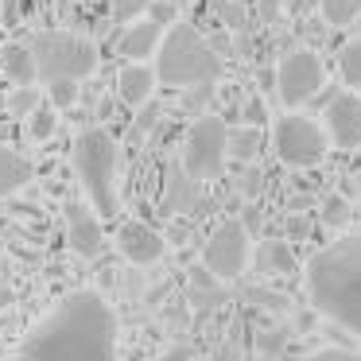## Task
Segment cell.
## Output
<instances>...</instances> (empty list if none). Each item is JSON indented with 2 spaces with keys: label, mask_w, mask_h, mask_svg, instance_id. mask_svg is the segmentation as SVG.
<instances>
[{
  "label": "cell",
  "mask_w": 361,
  "mask_h": 361,
  "mask_svg": "<svg viewBox=\"0 0 361 361\" xmlns=\"http://www.w3.org/2000/svg\"><path fill=\"white\" fill-rule=\"evenodd\" d=\"M117 311L97 291L66 295L32 334L16 361H121Z\"/></svg>",
  "instance_id": "cell-1"
},
{
  "label": "cell",
  "mask_w": 361,
  "mask_h": 361,
  "mask_svg": "<svg viewBox=\"0 0 361 361\" xmlns=\"http://www.w3.org/2000/svg\"><path fill=\"white\" fill-rule=\"evenodd\" d=\"M311 307L361 338V237H338L307 260Z\"/></svg>",
  "instance_id": "cell-2"
},
{
  "label": "cell",
  "mask_w": 361,
  "mask_h": 361,
  "mask_svg": "<svg viewBox=\"0 0 361 361\" xmlns=\"http://www.w3.org/2000/svg\"><path fill=\"white\" fill-rule=\"evenodd\" d=\"M152 71H156V82H164V86H179V90L214 86L221 78V59L202 39V32H195V24L175 20L167 27V35L159 39L156 66Z\"/></svg>",
  "instance_id": "cell-3"
},
{
  "label": "cell",
  "mask_w": 361,
  "mask_h": 361,
  "mask_svg": "<svg viewBox=\"0 0 361 361\" xmlns=\"http://www.w3.org/2000/svg\"><path fill=\"white\" fill-rule=\"evenodd\" d=\"M74 167H78L82 190L90 198V210L102 218H117L121 195H117V140L105 128H86L74 140Z\"/></svg>",
  "instance_id": "cell-4"
},
{
  "label": "cell",
  "mask_w": 361,
  "mask_h": 361,
  "mask_svg": "<svg viewBox=\"0 0 361 361\" xmlns=\"http://www.w3.org/2000/svg\"><path fill=\"white\" fill-rule=\"evenodd\" d=\"M27 51L35 63V78L43 82H82L102 63L94 43L74 32H39L27 43Z\"/></svg>",
  "instance_id": "cell-5"
},
{
  "label": "cell",
  "mask_w": 361,
  "mask_h": 361,
  "mask_svg": "<svg viewBox=\"0 0 361 361\" xmlns=\"http://www.w3.org/2000/svg\"><path fill=\"white\" fill-rule=\"evenodd\" d=\"M272 148H276V156H280V164L311 167V164H319V159L326 156L330 140L319 128V121L303 117V113H283V117H276V125H272Z\"/></svg>",
  "instance_id": "cell-6"
},
{
  "label": "cell",
  "mask_w": 361,
  "mask_h": 361,
  "mask_svg": "<svg viewBox=\"0 0 361 361\" xmlns=\"http://www.w3.org/2000/svg\"><path fill=\"white\" fill-rule=\"evenodd\" d=\"M226 121L221 117H198L187 128V140H183V171L195 183L214 179L226 167Z\"/></svg>",
  "instance_id": "cell-7"
},
{
  "label": "cell",
  "mask_w": 361,
  "mask_h": 361,
  "mask_svg": "<svg viewBox=\"0 0 361 361\" xmlns=\"http://www.w3.org/2000/svg\"><path fill=\"white\" fill-rule=\"evenodd\" d=\"M322 86H326V66H322V59L307 47L288 51V55L280 59V66H276V97H280L288 109L311 102Z\"/></svg>",
  "instance_id": "cell-8"
},
{
  "label": "cell",
  "mask_w": 361,
  "mask_h": 361,
  "mask_svg": "<svg viewBox=\"0 0 361 361\" xmlns=\"http://www.w3.org/2000/svg\"><path fill=\"white\" fill-rule=\"evenodd\" d=\"M202 264L218 280H237L249 268V229L237 218L221 221L210 233V241L202 245Z\"/></svg>",
  "instance_id": "cell-9"
},
{
  "label": "cell",
  "mask_w": 361,
  "mask_h": 361,
  "mask_svg": "<svg viewBox=\"0 0 361 361\" xmlns=\"http://www.w3.org/2000/svg\"><path fill=\"white\" fill-rule=\"evenodd\" d=\"M326 140L342 152L361 148V97L353 94H338L326 105V125H322Z\"/></svg>",
  "instance_id": "cell-10"
},
{
  "label": "cell",
  "mask_w": 361,
  "mask_h": 361,
  "mask_svg": "<svg viewBox=\"0 0 361 361\" xmlns=\"http://www.w3.org/2000/svg\"><path fill=\"white\" fill-rule=\"evenodd\" d=\"M117 249H121V257L133 260V264H156V260H164L167 241L152 226H144V221H128L117 233Z\"/></svg>",
  "instance_id": "cell-11"
},
{
  "label": "cell",
  "mask_w": 361,
  "mask_h": 361,
  "mask_svg": "<svg viewBox=\"0 0 361 361\" xmlns=\"http://www.w3.org/2000/svg\"><path fill=\"white\" fill-rule=\"evenodd\" d=\"M66 237H71V249L78 252V257L94 260L97 252H102L105 237H102V221H97V214L90 210V206H66Z\"/></svg>",
  "instance_id": "cell-12"
},
{
  "label": "cell",
  "mask_w": 361,
  "mask_h": 361,
  "mask_svg": "<svg viewBox=\"0 0 361 361\" xmlns=\"http://www.w3.org/2000/svg\"><path fill=\"white\" fill-rule=\"evenodd\" d=\"M159 39H164V27L152 16H140L133 24H125V32L117 39V55H125L128 63H148V59H156Z\"/></svg>",
  "instance_id": "cell-13"
},
{
  "label": "cell",
  "mask_w": 361,
  "mask_h": 361,
  "mask_svg": "<svg viewBox=\"0 0 361 361\" xmlns=\"http://www.w3.org/2000/svg\"><path fill=\"white\" fill-rule=\"evenodd\" d=\"M156 94V71L148 63H125L117 74V97L128 109H144Z\"/></svg>",
  "instance_id": "cell-14"
},
{
  "label": "cell",
  "mask_w": 361,
  "mask_h": 361,
  "mask_svg": "<svg viewBox=\"0 0 361 361\" xmlns=\"http://www.w3.org/2000/svg\"><path fill=\"white\" fill-rule=\"evenodd\" d=\"M32 175H35V167L27 164L20 152H12V148H4V144H0V198H8V195H16V190H24L27 183H32Z\"/></svg>",
  "instance_id": "cell-15"
},
{
  "label": "cell",
  "mask_w": 361,
  "mask_h": 361,
  "mask_svg": "<svg viewBox=\"0 0 361 361\" xmlns=\"http://www.w3.org/2000/svg\"><path fill=\"white\" fill-rule=\"evenodd\" d=\"M0 71L8 74V82H16V86H35V63L24 43H8L0 51Z\"/></svg>",
  "instance_id": "cell-16"
},
{
  "label": "cell",
  "mask_w": 361,
  "mask_h": 361,
  "mask_svg": "<svg viewBox=\"0 0 361 361\" xmlns=\"http://www.w3.org/2000/svg\"><path fill=\"white\" fill-rule=\"evenodd\" d=\"M195 202H198V183L183 167H175L171 179H167V206L171 210H195Z\"/></svg>",
  "instance_id": "cell-17"
},
{
  "label": "cell",
  "mask_w": 361,
  "mask_h": 361,
  "mask_svg": "<svg viewBox=\"0 0 361 361\" xmlns=\"http://www.w3.org/2000/svg\"><path fill=\"white\" fill-rule=\"evenodd\" d=\"M260 152V133L257 128H229V136H226V156H233V159H252Z\"/></svg>",
  "instance_id": "cell-18"
},
{
  "label": "cell",
  "mask_w": 361,
  "mask_h": 361,
  "mask_svg": "<svg viewBox=\"0 0 361 361\" xmlns=\"http://www.w3.org/2000/svg\"><path fill=\"white\" fill-rule=\"evenodd\" d=\"M257 268L260 272H288L291 268V249L288 241H264L257 249Z\"/></svg>",
  "instance_id": "cell-19"
},
{
  "label": "cell",
  "mask_w": 361,
  "mask_h": 361,
  "mask_svg": "<svg viewBox=\"0 0 361 361\" xmlns=\"http://www.w3.org/2000/svg\"><path fill=\"white\" fill-rule=\"evenodd\" d=\"M338 74L350 90H361V39H350L338 51Z\"/></svg>",
  "instance_id": "cell-20"
},
{
  "label": "cell",
  "mask_w": 361,
  "mask_h": 361,
  "mask_svg": "<svg viewBox=\"0 0 361 361\" xmlns=\"http://www.w3.org/2000/svg\"><path fill=\"white\" fill-rule=\"evenodd\" d=\"M319 8L330 27H350L361 16V0H319Z\"/></svg>",
  "instance_id": "cell-21"
},
{
  "label": "cell",
  "mask_w": 361,
  "mask_h": 361,
  "mask_svg": "<svg viewBox=\"0 0 361 361\" xmlns=\"http://www.w3.org/2000/svg\"><path fill=\"white\" fill-rule=\"evenodd\" d=\"M39 90L35 86H16V94L4 97V109H8V117H32L35 109H39Z\"/></svg>",
  "instance_id": "cell-22"
},
{
  "label": "cell",
  "mask_w": 361,
  "mask_h": 361,
  "mask_svg": "<svg viewBox=\"0 0 361 361\" xmlns=\"http://www.w3.org/2000/svg\"><path fill=\"white\" fill-rule=\"evenodd\" d=\"M55 128H59V113L51 109V105H39V109L27 117V136H32L35 144L51 140V136H55Z\"/></svg>",
  "instance_id": "cell-23"
},
{
  "label": "cell",
  "mask_w": 361,
  "mask_h": 361,
  "mask_svg": "<svg viewBox=\"0 0 361 361\" xmlns=\"http://www.w3.org/2000/svg\"><path fill=\"white\" fill-rule=\"evenodd\" d=\"M47 97H51V109H71L78 102V82H47Z\"/></svg>",
  "instance_id": "cell-24"
},
{
  "label": "cell",
  "mask_w": 361,
  "mask_h": 361,
  "mask_svg": "<svg viewBox=\"0 0 361 361\" xmlns=\"http://www.w3.org/2000/svg\"><path fill=\"white\" fill-rule=\"evenodd\" d=\"M148 8H152V0H113V20H117V24H133V20H140Z\"/></svg>",
  "instance_id": "cell-25"
},
{
  "label": "cell",
  "mask_w": 361,
  "mask_h": 361,
  "mask_svg": "<svg viewBox=\"0 0 361 361\" xmlns=\"http://www.w3.org/2000/svg\"><path fill=\"white\" fill-rule=\"evenodd\" d=\"M311 361H361L357 350H342V345H330V350H319Z\"/></svg>",
  "instance_id": "cell-26"
},
{
  "label": "cell",
  "mask_w": 361,
  "mask_h": 361,
  "mask_svg": "<svg viewBox=\"0 0 361 361\" xmlns=\"http://www.w3.org/2000/svg\"><path fill=\"white\" fill-rule=\"evenodd\" d=\"M210 90H214V86H190V90H187V97H183V109H190V113L202 109L206 97H210Z\"/></svg>",
  "instance_id": "cell-27"
},
{
  "label": "cell",
  "mask_w": 361,
  "mask_h": 361,
  "mask_svg": "<svg viewBox=\"0 0 361 361\" xmlns=\"http://www.w3.org/2000/svg\"><path fill=\"white\" fill-rule=\"evenodd\" d=\"M218 12H221V20H226L229 27H241V24H245V8L237 4V0H226Z\"/></svg>",
  "instance_id": "cell-28"
},
{
  "label": "cell",
  "mask_w": 361,
  "mask_h": 361,
  "mask_svg": "<svg viewBox=\"0 0 361 361\" xmlns=\"http://www.w3.org/2000/svg\"><path fill=\"white\" fill-rule=\"evenodd\" d=\"M257 16L264 20V24H272V20L280 16V0H257Z\"/></svg>",
  "instance_id": "cell-29"
},
{
  "label": "cell",
  "mask_w": 361,
  "mask_h": 361,
  "mask_svg": "<svg viewBox=\"0 0 361 361\" xmlns=\"http://www.w3.org/2000/svg\"><path fill=\"white\" fill-rule=\"evenodd\" d=\"M342 218H345V202H342V198H330V202H326V221H330V226H338Z\"/></svg>",
  "instance_id": "cell-30"
},
{
  "label": "cell",
  "mask_w": 361,
  "mask_h": 361,
  "mask_svg": "<svg viewBox=\"0 0 361 361\" xmlns=\"http://www.w3.org/2000/svg\"><path fill=\"white\" fill-rule=\"evenodd\" d=\"M245 121H249V128H257L260 121H264V105H260V102H249V105H245Z\"/></svg>",
  "instance_id": "cell-31"
},
{
  "label": "cell",
  "mask_w": 361,
  "mask_h": 361,
  "mask_svg": "<svg viewBox=\"0 0 361 361\" xmlns=\"http://www.w3.org/2000/svg\"><path fill=\"white\" fill-rule=\"evenodd\" d=\"M260 183H264V179H260V171H257V167H249V171H245V183H241V187H245V195H257V190H260Z\"/></svg>",
  "instance_id": "cell-32"
},
{
  "label": "cell",
  "mask_w": 361,
  "mask_h": 361,
  "mask_svg": "<svg viewBox=\"0 0 361 361\" xmlns=\"http://www.w3.org/2000/svg\"><path fill=\"white\" fill-rule=\"evenodd\" d=\"M164 361H195V357H190L187 345H171V350L164 353Z\"/></svg>",
  "instance_id": "cell-33"
},
{
  "label": "cell",
  "mask_w": 361,
  "mask_h": 361,
  "mask_svg": "<svg viewBox=\"0 0 361 361\" xmlns=\"http://www.w3.org/2000/svg\"><path fill=\"white\" fill-rule=\"evenodd\" d=\"M283 226H288L291 237H307V221H303V218H288Z\"/></svg>",
  "instance_id": "cell-34"
},
{
  "label": "cell",
  "mask_w": 361,
  "mask_h": 361,
  "mask_svg": "<svg viewBox=\"0 0 361 361\" xmlns=\"http://www.w3.org/2000/svg\"><path fill=\"white\" fill-rule=\"evenodd\" d=\"M295 319H299V322H295L299 330H311V326H314V311H299Z\"/></svg>",
  "instance_id": "cell-35"
},
{
  "label": "cell",
  "mask_w": 361,
  "mask_h": 361,
  "mask_svg": "<svg viewBox=\"0 0 361 361\" xmlns=\"http://www.w3.org/2000/svg\"><path fill=\"white\" fill-rule=\"evenodd\" d=\"M152 121H156V109H144V117H140V128H152Z\"/></svg>",
  "instance_id": "cell-36"
},
{
  "label": "cell",
  "mask_w": 361,
  "mask_h": 361,
  "mask_svg": "<svg viewBox=\"0 0 361 361\" xmlns=\"http://www.w3.org/2000/svg\"><path fill=\"white\" fill-rule=\"evenodd\" d=\"M0 113H4V94H0Z\"/></svg>",
  "instance_id": "cell-37"
},
{
  "label": "cell",
  "mask_w": 361,
  "mask_h": 361,
  "mask_svg": "<svg viewBox=\"0 0 361 361\" xmlns=\"http://www.w3.org/2000/svg\"><path fill=\"white\" fill-rule=\"evenodd\" d=\"M357 190H361V175H357Z\"/></svg>",
  "instance_id": "cell-38"
}]
</instances>
